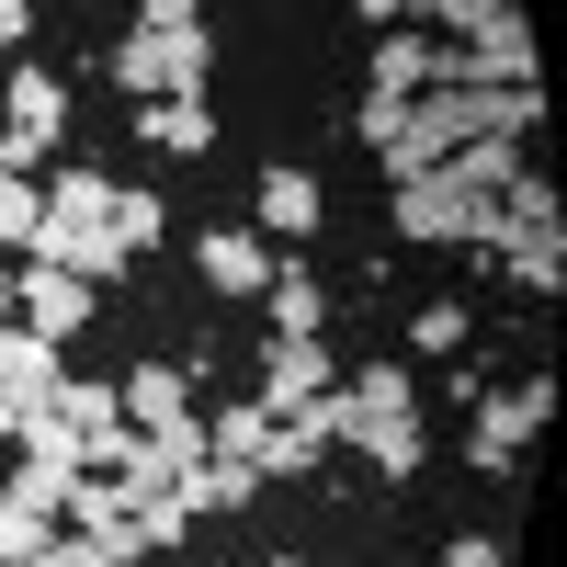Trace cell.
<instances>
[{"instance_id": "28", "label": "cell", "mask_w": 567, "mask_h": 567, "mask_svg": "<svg viewBox=\"0 0 567 567\" xmlns=\"http://www.w3.org/2000/svg\"><path fill=\"white\" fill-rule=\"evenodd\" d=\"M45 534H58V523H34V511L0 499V567H34V545H45Z\"/></svg>"}, {"instance_id": "31", "label": "cell", "mask_w": 567, "mask_h": 567, "mask_svg": "<svg viewBox=\"0 0 567 567\" xmlns=\"http://www.w3.org/2000/svg\"><path fill=\"white\" fill-rule=\"evenodd\" d=\"M136 23H148V34H171V23H205V0H136Z\"/></svg>"}, {"instance_id": "26", "label": "cell", "mask_w": 567, "mask_h": 567, "mask_svg": "<svg viewBox=\"0 0 567 567\" xmlns=\"http://www.w3.org/2000/svg\"><path fill=\"white\" fill-rule=\"evenodd\" d=\"M159 227H171L159 194H125V182H114V239H125V261H136V250H159Z\"/></svg>"}, {"instance_id": "27", "label": "cell", "mask_w": 567, "mask_h": 567, "mask_svg": "<svg viewBox=\"0 0 567 567\" xmlns=\"http://www.w3.org/2000/svg\"><path fill=\"white\" fill-rule=\"evenodd\" d=\"M409 352L454 363V352H465V307H420V318H409Z\"/></svg>"}, {"instance_id": "22", "label": "cell", "mask_w": 567, "mask_h": 567, "mask_svg": "<svg viewBox=\"0 0 567 567\" xmlns=\"http://www.w3.org/2000/svg\"><path fill=\"white\" fill-rule=\"evenodd\" d=\"M499 216H511V239H567V227H556V182H545V171H523V182H511V194H499Z\"/></svg>"}, {"instance_id": "16", "label": "cell", "mask_w": 567, "mask_h": 567, "mask_svg": "<svg viewBox=\"0 0 567 567\" xmlns=\"http://www.w3.org/2000/svg\"><path fill=\"white\" fill-rule=\"evenodd\" d=\"M499 284H511V296H534V307L567 296V239H511V250H499Z\"/></svg>"}, {"instance_id": "30", "label": "cell", "mask_w": 567, "mask_h": 567, "mask_svg": "<svg viewBox=\"0 0 567 567\" xmlns=\"http://www.w3.org/2000/svg\"><path fill=\"white\" fill-rule=\"evenodd\" d=\"M23 34H34V0H0V69L23 58Z\"/></svg>"}, {"instance_id": "4", "label": "cell", "mask_w": 567, "mask_h": 567, "mask_svg": "<svg viewBox=\"0 0 567 567\" xmlns=\"http://www.w3.org/2000/svg\"><path fill=\"white\" fill-rule=\"evenodd\" d=\"M329 374H341V363H329V329H272V341H261V409L296 420Z\"/></svg>"}, {"instance_id": "29", "label": "cell", "mask_w": 567, "mask_h": 567, "mask_svg": "<svg viewBox=\"0 0 567 567\" xmlns=\"http://www.w3.org/2000/svg\"><path fill=\"white\" fill-rule=\"evenodd\" d=\"M69 523H125V488L114 477H69Z\"/></svg>"}, {"instance_id": "21", "label": "cell", "mask_w": 567, "mask_h": 567, "mask_svg": "<svg viewBox=\"0 0 567 567\" xmlns=\"http://www.w3.org/2000/svg\"><path fill=\"white\" fill-rule=\"evenodd\" d=\"M114 80L136 91V103H159V91H171V34H148V23H136V34L114 45Z\"/></svg>"}, {"instance_id": "35", "label": "cell", "mask_w": 567, "mask_h": 567, "mask_svg": "<svg viewBox=\"0 0 567 567\" xmlns=\"http://www.w3.org/2000/svg\"><path fill=\"white\" fill-rule=\"evenodd\" d=\"M0 318H12V272H0Z\"/></svg>"}, {"instance_id": "8", "label": "cell", "mask_w": 567, "mask_h": 567, "mask_svg": "<svg viewBox=\"0 0 567 567\" xmlns=\"http://www.w3.org/2000/svg\"><path fill=\"white\" fill-rule=\"evenodd\" d=\"M523 171H534V159H523V136H465V148L443 159V182H454V194H511Z\"/></svg>"}, {"instance_id": "19", "label": "cell", "mask_w": 567, "mask_h": 567, "mask_svg": "<svg viewBox=\"0 0 567 567\" xmlns=\"http://www.w3.org/2000/svg\"><path fill=\"white\" fill-rule=\"evenodd\" d=\"M261 227L272 239H307L318 227V171H261Z\"/></svg>"}, {"instance_id": "13", "label": "cell", "mask_w": 567, "mask_h": 567, "mask_svg": "<svg viewBox=\"0 0 567 567\" xmlns=\"http://www.w3.org/2000/svg\"><path fill=\"white\" fill-rule=\"evenodd\" d=\"M0 125H34V136H58V125H69V91L45 80V69H23V58H12V69H0Z\"/></svg>"}, {"instance_id": "37", "label": "cell", "mask_w": 567, "mask_h": 567, "mask_svg": "<svg viewBox=\"0 0 567 567\" xmlns=\"http://www.w3.org/2000/svg\"><path fill=\"white\" fill-rule=\"evenodd\" d=\"M261 567H307V556H261Z\"/></svg>"}, {"instance_id": "24", "label": "cell", "mask_w": 567, "mask_h": 567, "mask_svg": "<svg viewBox=\"0 0 567 567\" xmlns=\"http://www.w3.org/2000/svg\"><path fill=\"white\" fill-rule=\"evenodd\" d=\"M125 523H136V545H148V556H171L182 534H194V511H182V488H159V499H136Z\"/></svg>"}, {"instance_id": "5", "label": "cell", "mask_w": 567, "mask_h": 567, "mask_svg": "<svg viewBox=\"0 0 567 567\" xmlns=\"http://www.w3.org/2000/svg\"><path fill=\"white\" fill-rule=\"evenodd\" d=\"M432 80H454V45H443V34H420V23H386V34H374V80H363V91L420 103Z\"/></svg>"}, {"instance_id": "15", "label": "cell", "mask_w": 567, "mask_h": 567, "mask_svg": "<svg viewBox=\"0 0 567 567\" xmlns=\"http://www.w3.org/2000/svg\"><path fill=\"white\" fill-rule=\"evenodd\" d=\"M261 307H272V329H329V284H318L307 261H272V284H261Z\"/></svg>"}, {"instance_id": "10", "label": "cell", "mask_w": 567, "mask_h": 567, "mask_svg": "<svg viewBox=\"0 0 567 567\" xmlns=\"http://www.w3.org/2000/svg\"><path fill=\"white\" fill-rule=\"evenodd\" d=\"M136 136H148L159 159H205V148H216V114H205V103H171V91H159V103H136Z\"/></svg>"}, {"instance_id": "2", "label": "cell", "mask_w": 567, "mask_h": 567, "mask_svg": "<svg viewBox=\"0 0 567 567\" xmlns=\"http://www.w3.org/2000/svg\"><path fill=\"white\" fill-rule=\"evenodd\" d=\"M545 420H556L545 374H523V386H477V443H465V465H477V477H511V454L545 443Z\"/></svg>"}, {"instance_id": "36", "label": "cell", "mask_w": 567, "mask_h": 567, "mask_svg": "<svg viewBox=\"0 0 567 567\" xmlns=\"http://www.w3.org/2000/svg\"><path fill=\"white\" fill-rule=\"evenodd\" d=\"M420 12H443V0H409V23H420Z\"/></svg>"}, {"instance_id": "3", "label": "cell", "mask_w": 567, "mask_h": 567, "mask_svg": "<svg viewBox=\"0 0 567 567\" xmlns=\"http://www.w3.org/2000/svg\"><path fill=\"white\" fill-rule=\"evenodd\" d=\"M91 307H103V296H91L80 272H58V261H23V272H12V318L34 329V341H58V352L91 329Z\"/></svg>"}, {"instance_id": "17", "label": "cell", "mask_w": 567, "mask_h": 567, "mask_svg": "<svg viewBox=\"0 0 567 567\" xmlns=\"http://www.w3.org/2000/svg\"><path fill=\"white\" fill-rule=\"evenodd\" d=\"M352 454L374 465V477H420V454H432V432H420V420H363V432H352Z\"/></svg>"}, {"instance_id": "34", "label": "cell", "mask_w": 567, "mask_h": 567, "mask_svg": "<svg viewBox=\"0 0 567 567\" xmlns=\"http://www.w3.org/2000/svg\"><path fill=\"white\" fill-rule=\"evenodd\" d=\"M23 420H34V409H23V398H0V443H23Z\"/></svg>"}, {"instance_id": "33", "label": "cell", "mask_w": 567, "mask_h": 567, "mask_svg": "<svg viewBox=\"0 0 567 567\" xmlns=\"http://www.w3.org/2000/svg\"><path fill=\"white\" fill-rule=\"evenodd\" d=\"M352 12H363V23H409V0H352Z\"/></svg>"}, {"instance_id": "11", "label": "cell", "mask_w": 567, "mask_h": 567, "mask_svg": "<svg viewBox=\"0 0 567 567\" xmlns=\"http://www.w3.org/2000/svg\"><path fill=\"white\" fill-rule=\"evenodd\" d=\"M114 398H125V420H136V432H159V420H182V409H194V374L136 363V374H114Z\"/></svg>"}, {"instance_id": "14", "label": "cell", "mask_w": 567, "mask_h": 567, "mask_svg": "<svg viewBox=\"0 0 567 567\" xmlns=\"http://www.w3.org/2000/svg\"><path fill=\"white\" fill-rule=\"evenodd\" d=\"M250 499H261V465H227V454L182 465V511H250Z\"/></svg>"}, {"instance_id": "12", "label": "cell", "mask_w": 567, "mask_h": 567, "mask_svg": "<svg viewBox=\"0 0 567 567\" xmlns=\"http://www.w3.org/2000/svg\"><path fill=\"white\" fill-rule=\"evenodd\" d=\"M69 477H80V465L12 454V465H0V499H12V511H34V523H69Z\"/></svg>"}, {"instance_id": "18", "label": "cell", "mask_w": 567, "mask_h": 567, "mask_svg": "<svg viewBox=\"0 0 567 567\" xmlns=\"http://www.w3.org/2000/svg\"><path fill=\"white\" fill-rule=\"evenodd\" d=\"M45 409H58V420H69L80 443H91V432H114V420H125V398H114V374H58V398H45Z\"/></svg>"}, {"instance_id": "7", "label": "cell", "mask_w": 567, "mask_h": 567, "mask_svg": "<svg viewBox=\"0 0 567 567\" xmlns=\"http://www.w3.org/2000/svg\"><path fill=\"white\" fill-rule=\"evenodd\" d=\"M58 374H69V352H58V341H34L23 318H0V398L45 409V398H58Z\"/></svg>"}, {"instance_id": "23", "label": "cell", "mask_w": 567, "mask_h": 567, "mask_svg": "<svg viewBox=\"0 0 567 567\" xmlns=\"http://www.w3.org/2000/svg\"><path fill=\"white\" fill-rule=\"evenodd\" d=\"M34 227H45V182L0 171V250H34Z\"/></svg>"}, {"instance_id": "1", "label": "cell", "mask_w": 567, "mask_h": 567, "mask_svg": "<svg viewBox=\"0 0 567 567\" xmlns=\"http://www.w3.org/2000/svg\"><path fill=\"white\" fill-rule=\"evenodd\" d=\"M23 261H58V272H80V284H114V272H125V239H114V171L69 159L58 182H45V227H34Z\"/></svg>"}, {"instance_id": "32", "label": "cell", "mask_w": 567, "mask_h": 567, "mask_svg": "<svg viewBox=\"0 0 567 567\" xmlns=\"http://www.w3.org/2000/svg\"><path fill=\"white\" fill-rule=\"evenodd\" d=\"M443 567H499V534H454V545H443Z\"/></svg>"}, {"instance_id": "20", "label": "cell", "mask_w": 567, "mask_h": 567, "mask_svg": "<svg viewBox=\"0 0 567 567\" xmlns=\"http://www.w3.org/2000/svg\"><path fill=\"white\" fill-rule=\"evenodd\" d=\"M352 409H363V420H420V374H409V363H363V374H352Z\"/></svg>"}, {"instance_id": "9", "label": "cell", "mask_w": 567, "mask_h": 567, "mask_svg": "<svg viewBox=\"0 0 567 567\" xmlns=\"http://www.w3.org/2000/svg\"><path fill=\"white\" fill-rule=\"evenodd\" d=\"M454 227H465V194L443 171H409L398 182V239H454Z\"/></svg>"}, {"instance_id": "6", "label": "cell", "mask_w": 567, "mask_h": 567, "mask_svg": "<svg viewBox=\"0 0 567 567\" xmlns=\"http://www.w3.org/2000/svg\"><path fill=\"white\" fill-rule=\"evenodd\" d=\"M194 272L216 284V296H261V284H272V250H261V227H205V239H194Z\"/></svg>"}, {"instance_id": "25", "label": "cell", "mask_w": 567, "mask_h": 567, "mask_svg": "<svg viewBox=\"0 0 567 567\" xmlns=\"http://www.w3.org/2000/svg\"><path fill=\"white\" fill-rule=\"evenodd\" d=\"M352 136H363L374 159H386L398 136H409V103H398V91H363V103H352Z\"/></svg>"}]
</instances>
